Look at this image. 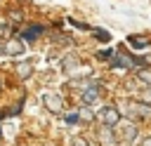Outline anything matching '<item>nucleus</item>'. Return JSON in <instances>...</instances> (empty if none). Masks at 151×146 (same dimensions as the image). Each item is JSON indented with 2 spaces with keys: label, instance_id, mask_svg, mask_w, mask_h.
Returning <instances> with one entry per match:
<instances>
[{
  "label": "nucleus",
  "instance_id": "nucleus-10",
  "mask_svg": "<svg viewBox=\"0 0 151 146\" xmlns=\"http://www.w3.org/2000/svg\"><path fill=\"white\" fill-rule=\"evenodd\" d=\"M99 137H101V141H106V144H113V141H116L109 127H101V132H99Z\"/></svg>",
  "mask_w": 151,
  "mask_h": 146
},
{
  "label": "nucleus",
  "instance_id": "nucleus-1",
  "mask_svg": "<svg viewBox=\"0 0 151 146\" xmlns=\"http://www.w3.org/2000/svg\"><path fill=\"white\" fill-rule=\"evenodd\" d=\"M113 130H116V139L123 141V144H130V141L137 139V125L132 120H120Z\"/></svg>",
  "mask_w": 151,
  "mask_h": 146
},
{
  "label": "nucleus",
  "instance_id": "nucleus-9",
  "mask_svg": "<svg viewBox=\"0 0 151 146\" xmlns=\"http://www.w3.org/2000/svg\"><path fill=\"white\" fill-rule=\"evenodd\" d=\"M137 80L142 82V87H149V85H151V71H149V68L137 71Z\"/></svg>",
  "mask_w": 151,
  "mask_h": 146
},
{
  "label": "nucleus",
  "instance_id": "nucleus-18",
  "mask_svg": "<svg viewBox=\"0 0 151 146\" xmlns=\"http://www.w3.org/2000/svg\"><path fill=\"white\" fill-rule=\"evenodd\" d=\"M7 31H12L7 24H0V35H7Z\"/></svg>",
  "mask_w": 151,
  "mask_h": 146
},
{
  "label": "nucleus",
  "instance_id": "nucleus-5",
  "mask_svg": "<svg viewBox=\"0 0 151 146\" xmlns=\"http://www.w3.org/2000/svg\"><path fill=\"white\" fill-rule=\"evenodd\" d=\"M99 94H101V87H99L97 82H90V85H85V89H83L80 99H83V104L87 106V104H94V101L99 99Z\"/></svg>",
  "mask_w": 151,
  "mask_h": 146
},
{
  "label": "nucleus",
  "instance_id": "nucleus-8",
  "mask_svg": "<svg viewBox=\"0 0 151 146\" xmlns=\"http://www.w3.org/2000/svg\"><path fill=\"white\" fill-rule=\"evenodd\" d=\"M42 31H45V28H42L40 24H31V26H28V28L24 31V40H28V42H33V40H35V38H38V35H40Z\"/></svg>",
  "mask_w": 151,
  "mask_h": 146
},
{
  "label": "nucleus",
  "instance_id": "nucleus-4",
  "mask_svg": "<svg viewBox=\"0 0 151 146\" xmlns=\"http://www.w3.org/2000/svg\"><path fill=\"white\" fill-rule=\"evenodd\" d=\"M125 106H127V113L132 118H146V115H151V106L144 104V101H127Z\"/></svg>",
  "mask_w": 151,
  "mask_h": 146
},
{
  "label": "nucleus",
  "instance_id": "nucleus-6",
  "mask_svg": "<svg viewBox=\"0 0 151 146\" xmlns=\"http://www.w3.org/2000/svg\"><path fill=\"white\" fill-rule=\"evenodd\" d=\"M42 104H45V106H47L52 113H59V111H61V106H64L61 97H59V94H52V92L42 94Z\"/></svg>",
  "mask_w": 151,
  "mask_h": 146
},
{
  "label": "nucleus",
  "instance_id": "nucleus-19",
  "mask_svg": "<svg viewBox=\"0 0 151 146\" xmlns=\"http://www.w3.org/2000/svg\"><path fill=\"white\" fill-rule=\"evenodd\" d=\"M71 146H87V141H83V139H73Z\"/></svg>",
  "mask_w": 151,
  "mask_h": 146
},
{
  "label": "nucleus",
  "instance_id": "nucleus-17",
  "mask_svg": "<svg viewBox=\"0 0 151 146\" xmlns=\"http://www.w3.org/2000/svg\"><path fill=\"white\" fill-rule=\"evenodd\" d=\"M80 118H85V120H92L94 115H92V111H90V108L85 106V108H83V113H80Z\"/></svg>",
  "mask_w": 151,
  "mask_h": 146
},
{
  "label": "nucleus",
  "instance_id": "nucleus-12",
  "mask_svg": "<svg viewBox=\"0 0 151 146\" xmlns=\"http://www.w3.org/2000/svg\"><path fill=\"white\" fill-rule=\"evenodd\" d=\"M142 101L151 106V85L149 87H142Z\"/></svg>",
  "mask_w": 151,
  "mask_h": 146
},
{
  "label": "nucleus",
  "instance_id": "nucleus-20",
  "mask_svg": "<svg viewBox=\"0 0 151 146\" xmlns=\"http://www.w3.org/2000/svg\"><path fill=\"white\" fill-rule=\"evenodd\" d=\"M142 146H151V137H146V139L142 141Z\"/></svg>",
  "mask_w": 151,
  "mask_h": 146
},
{
  "label": "nucleus",
  "instance_id": "nucleus-2",
  "mask_svg": "<svg viewBox=\"0 0 151 146\" xmlns=\"http://www.w3.org/2000/svg\"><path fill=\"white\" fill-rule=\"evenodd\" d=\"M132 66H134V59H132L127 52H123V49L113 52V57H111V68H120V71H127V68H132Z\"/></svg>",
  "mask_w": 151,
  "mask_h": 146
},
{
  "label": "nucleus",
  "instance_id": "nucleus-13",
  "mask_svg": "<svg viewBox=\"0 0 151 146\" xmlns=\"http://www.w3.org/2000/svg\"><path fill=\"white\" fill-rule=\"evenodd\" d=\"M94 35H97V40H104V42L111 38V35H109V31H101V28H94Z\"/></svg>",
  "mask_w": 151,
  "mask_h": 146
},
{
  "label": "nucleus",
  "instance_id": "nucleus-7",
  "mask_svg": "<svg viewBox=\"0 0 151 146\" xmlns=\"http://www.w3.org/2000/svg\"><path fill=\"white\" fill-rule=\"evenodd\" d=\"M2 52H5V54H12V57H17V54H21V52H24V42H21V40H7Z\"/></svg>",
  "mask_w": 151,
  "mask_h": 146
},
{
  "label": "nucleus",
  "instance_id": "nucleus-16",
  "mask_svg": "<svg viewBox=\"0 0 151 146\" xmlns=\"http://www.w3.org/2000/svg\"><path fill=\"white\" fill-rule=\"evenodd\" d=\"M31 73V64H21L19 66V75H28Z\"/></svg>",
  "mask_w": 151,
  "mask_h": 146
},
{
  "label": "nucleus",
  "instance_id": "nucleus-3",
  "mask_svg": "<svg viewBox=\"0 0 151 146\" xmlns=\"http://www.w3.org/2000/svg\"><path fill=\"white\" fill-rule=\"evenodd\" d=\"M120 120H123V115H120V111H118L116 106H104V111H101V122H104V127L113 130Z\"/></svg>",
  "mask_w": 151,
  "mask_h": 146
},
{
  "label": "nucleus",
  "instance_id": "nucleus-14",
  "mask_svg": "<svg viewBox=\"0 0 151 146\" xmlns=\"http://www.w3.org/2000/svg\"><path fill=\"white\" fill-rule=\"evenodd\" d=\"M97 57H99V59H111V57H113V49H99Z\"/></svg>",
  "mask_w": 151,
  "mask_h": 146
},
{
  "label": "nucleus",
  "instance_id": "nucleus-15",
  "mask_svg": "<svg viewBox=\"0 0 151 146\" xmlns=\"http://www.w3.org/2000/svg\"><path fill=\"white\" fill-rule=\"evenodd\" d=\"M78 120H80V115H78V113H68V115H66V122H68V125H76Z\"/></svg>",
  "mask_w": 151,
  "mask_h": 146
},
{
  "label": "nucleus",
  "instance_id": "nucleus-11",
  "mask_svg": "<svg viewBox=\"0 0 151 146\" xmlns=\"http://www.w3.org/2000/svg\"><path fill=\"white\" fill-rule=\"evenodd\" d=\"M130 42H132V45H134V47H139V49H142V47H146V45H149V40H144V38H137V35H132V38H130Z\"/></svg>",
  "mask_w": 151,
  "mask_h": 146
}]
</instances>
